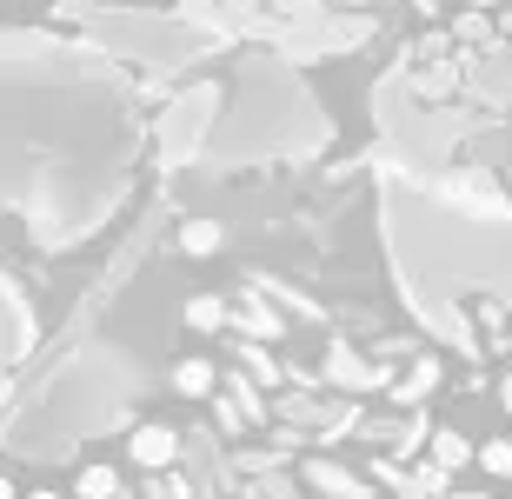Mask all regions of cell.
Here are the masks:
<instances>
[{"label": "cell", "instance_id": "obj_1", "mask_svg": "<svg viewBox=\"0 0 512 499\" xmlns=\"http://www.w3.org/2000/svg\"><path fill=\"white\" fill-rule=\"evenodd\" d=\"M0 193L34 253L87 247L127 207L147 154V94L100 40L14 27L0 54Z\"/></svg>", "mask_w": 512, "mask_h": 499}, {"label": "cell", "instance_id": "obj_2", "mask_svg": "<svg viewBox=\"0 0 512 499\" xmlns=\"http://www.w3.org/2000/svg\"><path fill=\"white\" fill-rule=\"evenodd\" d=\"M373 213H380L393 287L419 320L459 307H512V200L486 180L419 167H373Z\"/></svg>", "mask_w": 512, "mask_h": 499}, {"label": "cell", "instance_id": "obj_3", "mask_svg": "<svg viewBox=\"0 0 512 499\" xmlns=\"http://www.w3.org/2000/svg\"><path fill=\"white\" fill-rule=\"evenodd\" d=\"M333 140V120L313 100L306 74L280 47H253L233 60L227 100L207 127V167H260V160H313Z\"/></svg>", "mask_w": 512, "mask_h": 499}, {"label": "cell", "instance_id": "obj_4", "mask_svg": "<svg viewBox=\"0 0 512 499\" xmlns=\"http://www.w3.org/2000/svg\"><path fill=\"white\" fill-rule=\"evenodd\" d=\"M133 406V366L114 346H74L47 380L27 393V406L7 426V446L27 460H47L54 446H87L114 433L120 413Z\"/></svg>", "mask_w": 512, "mask_h": 499}, {"label": "cell", "instance_id": "obj_5", "mask_svg": "<svg viewBox=\"0 0 512 499\" xmlns=\"http://www.w3.org/2000/svg\"><path fill=\"white\" fill-rule=\"evenodd\" d=\"M193 7H200V0H193ZM260 7L266 0H220L207 14V34H247ZM360 27H366V0H280L253 47H280L286 54L300 34H313V54H320V47H353Z\"/></svg>", "mask_w": 512, "mask_h": 499}, {"label": "cell", "instance_id": "obj_6", "mask_svg": "<svg viewBox=\"0 0 512 499\" xmlns=\"http://www.w3.org/2000/svg\"><path fill=\"white\" fill-rule=\"evenodd\" d=\"M34 340H40L34 300H27V287H20V280H7V287H0V353H7V373H20V366H27Z\"/></svg>", "mask_w": 512, "mask_h": 499}]
</instances>
